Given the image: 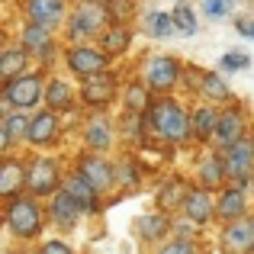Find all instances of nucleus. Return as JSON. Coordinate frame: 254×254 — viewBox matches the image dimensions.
<instances>
[{
  "mask_svg": "<svg viewBox=\"0 0 254 254\" xmlns=\"http://www.w3.org/2000/svg\"><path fill=\"white\" fill-rule=\"evenodd\" d=\"M151 87L145 84V81H138V84H129V90H126V113H148L151 110V103H155V100H151Z\"/></svg>",
  "mask_w": 254,
  "mask_h": 254,
  "instance_id": "cd10ccee",
  "label": "nucleus"
},
{
  "mask_svg": "<svg viewBox=\"0 0 254 254\" xmlns=\"http://www.w3.org/2000/svg\"><path fill=\"white\" fill-rule=\"evenodd\" d=\"M158 254H196V248H193V242L190 238H174V242H168V245H161L158 248Z\"/></svg>",
  "mask_w": 254,
  "mask_h": 254,
  "instance_id": "e433bc0d",
  "label": "nucleus"
},
{
  "mask_svg": "<svg viewBox=\"0 0 254 254\" xmlns=\"http://www.w3.org/2000/svg\"><path fill=\"white\" fill-rule=\"evenodd\" d=\"M222 161H225V174H229L238 187H248L251 168H254V142L242 138V142H235L232 148H222Z\"/></svg>",
  "mask_w": 254,
  "mask_h": 254,
  "instance_id": "0eeeda50",
  "label": "nucleus"
},
{
  "mask_svg": "<svg viewBox=\"0 0 254 254\" xmlns=\"http://www.w3.org/2000/svg\"><path fill=\"white\" fill-rule=\"evenodd\" d=\"M251 64V58L245 55V52H229V55H222V68L225 71H245Z\"/></svg>",
  "mask_w": 254,
  "mask_h": 254,
  "instance_id": "4c0bfd02",
  "label": "nucleus"
},
{
  "mask_svg": "<svg viewBox=\"0 0 254 254\" xmlns=\"http://www.w3.org/2000/svg\"><path fill=\"white\" fill-rule=\"evenodd\" d=\"M110 26V13H106V3H97V0H87L81 3L68 19V39L71 42H87V39L103 36V29Z\"/></svg>",
  "mask_w": 254,
  "mask_h": 254,
  "instance_id": "f03ea898",
  "label": "nucleus"
},
{
  "mask_svg": "<svg viewBox=\"0 0 254 254\" xmlns=\"http://www.w3.org/2000/svg\"><path fill=\"white\" fill-rule=\"evenodd\" d=\"M138 180H142V174H138V164L135 161H119L116 164V184L126 187V190H135Z\"/></svg>",
  "mask_w": 254,
  "mask_h": 254,
  "instance_id": "72a5a7b5",
  "label": "nucleus"
},
{
  "mask_svg": "<svg viewBox=\"0 0 254 254\" xmlns=\"http://www.w3.org/2000/svg\"><path fill=\"white\" fill-rule=\"evenodd\" d=\"M184 199H187L184 180H164V187L158 190V209L171 212V209H177V206H184Z\"/></svg>",
  "mask_w": 254,
  "mask_h": 254,
  "instance_id": "7c9ffc66",
  "label": "nucleus"
},
{
  "mask_svg": "<svg viewBox=\"0 0 254 254\" xmlns=\"http://www.w3.org/2000/svg\"><path fill=\"white\" fill-rule=\"evenodd\" d=\"M42 74H16L10 81H3V103L10 110H32L42 100Z\"/></svg>",
  "mask_w": 254,
  "mask_h": 254,
  "instance_id": "20e7f679",
  "label": "nucleus"
},
{
  "mask_svg": "<svg viewBox=\"0 0 254 254\" xmlns=\"http://www.w3.org/2000/svg\"><path fill=\"white\" fill-rule=\"evenodd\" d=\"M254 245V219L251 216H242L235 222H225L222 229V251H232V254H248Z\"/></svg>",
  "mask_w": 254,
  "mask_h": 254,
  "instance_id": "ddd939ff",
  "label": "nucleus"
},
{
  "mask_svg": "<svg viewBox=\"0 0 254 254\" xmlns=\"http://www.w3.org/2000/svg\"><path fill=\"white\" fill-rule=\"evenodd\" d=\"M145 129L155 132L161 142L168 145H184L193 138V116L184 110V106L177 103V100H155L151 103V110L145 113Z\"/></svg>",
  "mask_w": 254,
  "mask_h": 254,
  "instance_id": "f257e3e1",
  "label": "nucleus"
},
{
  "mask_svg": "<svg viewBox=\"0 0 254 254\" xmlns=\"http://www.w3.org/2000/svg\"><path fill=\"white\" fill-rule=\"evenodd\" d=\"M245 129H248V123H245V113L238 110V106H229V110L219 113V126H216V135H212V142H216L219 148H232L235 142H242V138H245Z\"/></svg>",
  "mask_w": 254,
  "mask_h": 254,
  "instance_id": "9b49d317",
  "label": "nucleus"
},
{
  "mask_svg": "<svg viewBox=\"0 0 254 254\" xmlns=\"http://www.w3.org/2000/svg\"><path fill=\"white\" fill-rule=\"evenodd\" d=\"M39 254H74V251H71V248H68L64 242H45V245H42V251H39Z\"/></svg>",
  "mask_w": 254,
  "mask_h": 254,
  "instance_id": "58836bf2",
  "label": "nucleus"
},
{
  "mask_svg": "<svg viewBox=\"0 0 254 254\" xmlns=\"http://www.w3.org/2000/svg\"><path fill=\"white\" fill-rule=\"evenodd\" d=\"M45 103H49V110H74V103H77V97H74V90H71L64 81H52L49 87H45Z\"/></svg>",
  "mask_w": 254,
  "mask_h": 254,
  "instance_id": "bb28decb",
  "label": "nucleus"
},
{
  "mask_svg": "<svg viewBox=\"0 0 254 254\" xmlns=\"http://www.w3.org/2000/svg\"><path fill=\"white\" fill-rule=\"evenodd\" d=\"M199 93H203L209 103H225V100H232V90L225 87V81L219 74H212V71H203V74H196V81H193Z\"/></svg>",
  "mask_w": 254,
  "mask_h": 254,
  "instance_id": "b1692460",
  "label": "nucleus"
},
{
  "mask_svg": "<svg viewBox=\"0 0 254 254\" xmlns=\"http://www.w3.org/2000/svg\"><path fill=\"white\" fill-rule=\"evenodd\" d=\"M248 254H254V245H251V251H248Z\"/></svg>",
  "mask_w": 254,
  "mask_h": 254,
  "instance_id": "a19ab883",
  "label": "nucleus"
},
{
  "mask_svg": "<svg viewBox=\"0 0 254 254\" xmlns=\"http://www.w3.org/2000/svg\"><path fill=\"white\" fill-rule=\"evenodd\" d=\"M84 138H87V145H90V151H106L113 145V123L106 116H93L90 123H87Z\"/></svg>",
  "mask_w": 254,
  "mask_h": 254,
  "instance_id": "393cba45",
  "label": "nucleus"
},
{
  "mask_svg": "<svg viewBox=\"0 0 254 254\" xmlns=\"http://www.w3.org/2000/svg\"><path fill=\"white\" fill-rule=\"evenodd\" d=\"M180 74H184V68H180L177 58L158 55V58H148V62H145V74L142 77L155 93H168V90H174V84L180 81Z\"/></svg>",
  "mask_w": 254,
  "mask_h": 254,
  "instance_id": "423d86ee",
  "label": "nucleus"
},
{
  "mask_svg": "<svg viewBox=\"0 0 254 254\" xmlns=\"http://www.w3.org/2000/svg\"><path fill=\"white\" fill-rule=\"evenodd\" d=\"M58 129H62V123H58V113L55 110H45V113H36L29 123V135H26V142L29 145H52L58 138Z\"/></svg>",
  "mask_w": 254,
  "mask_h": 254,
  "instance_id": "dca6fc26",
  "label": "nucleus"
},
{
  "mask_svg": "<svg viewBox=\"0 0 254 254\" xmlns=\"http://www.w3.org/2000/svg\"><path fill=\"white\" fill-rule=\"evenodd\" d=\"M10 235L16 238H36L42 232V212H39L36 196H13L6 203V216H3Z\"/></svg>",
  "mask_w": 254,
  "mask_h": 254,
  "instance_id": "7ed1b4c3",
  "label": "nucleus"
},
{
  "mask_svg": "<svg viewBox=\"0 0 254 254\" xmlns=\"http://www.w3.org/2000/svg\"><path fill=\"white\" fill-rule=\"evenodd\" d=\"M62 187L77 199V206L84 209V216H93V212H100V196H103V193H100L81 171H74L71 177H64V184H62Z\"/></svg>",
  "mask_w": 254,
  "mask_h": 254,
  "instance_id": "4468645a",
  "label": "nucleus"
},
{
  "mask_svg": "<svg viewBox=\"0 0 254 254\" xmlns=\"http://www.w3.org/2000/svg\"><path fill=\"white\" fill-rule=\"evenodd\" d=\"M190 116H193V138H196V142H209V138L216 135V126H219V110L209 106V100H206V106L193 110Z\"/></svg>",
  "mask_w": 254,
  "mask_h": 254,
  "instance_id": "5701e85b",
  "label": "nucleus"
},
{
  "mask_svg": "<svg viewBox=\"0 0 254 254\" xmlns=\"http://www.w3.org/2000/svg\"><path fill=\"white\" fill-rule=\"evenodd\" d=\"M106 62H110V55L103 49H90V45H71L68 49V68L77 77H93L106 71Z\"/></svg>",
  "mask_w": 254,
  "mask_h": 254,
  "instance_id": "6e6552de",
  "label": "nucleus"
},
{
  "mask_svg": "<svg viewBox=\"0 0 254 254\" xmlns=\"http://www.w3.org/2000/svg\"><path fill=\"white\" fill-rule=\"evenodd\" d=\"M145 32L155 39H171L177 32V23H174V13H148L145 19Z\"/></svg>",
  "mask_w": 254,
  "mask_h": 254,
  "instance_id": "2f4dec72",
  "label": "nucleus"
},
{
  "mask_svg": "<svg viewBox=\"0 0 254 254\" xmlns=\"http://www.w3.org/2000/svg\"><path fill=\"white\" fill-rule=\"evenodd\" d=\"M29 123H32V116H26L23 110L6 113L3 123H0V148L10 151L16 138H26V135H29Z\"/></svg>",
  "mask_w": 254,
  "mask_h": 254,
  "instance_id": "aec40b11",
  "label": "nucleus"
},
{
  "mask_svg": "<svg viewBox=\"0 0 254 254\" xmlns=\"http://www.w3.org/2000/svg\"><path fill=\"white\" fill-rule=\"evenodd\" d=\"M62 171H58V161L55 158H36V161L29 164V180H26V187H29L32 196H55L58 190H62Z\"/></svg>",
  "mask_w": 254,
  "mask_h": 254,
  "instance_id": "39448f33",
  "label": "nucleus"
},
{
  "mask_svg": "<svg viewBox=\"0 0 254 254\" xmlns=\"http://www.w3.org/2000/svg\"><path fill=\"white\" fill-rule=\"evenodd\" d=\"M77 171H81L100 193H110L113 187H116V164H110L103 155H84L81 161H77Z\"/></svg>",
  "mask_w": 254,
  "mask_h": 254,
  "instance_id": "9d476101",
  "label": "nucleus"
},
{
  "mask_svg": "<svg viewBox=\"0 0 254 254\" xmlns=\"http://www.w3.org/2000/svg\"><path fill=\"white\" fill-rule=\"evenodd\" d=\"M184 216L196 225H206L216 219V199L209 196V187H190L187 190V199H184Z\"/></svg>",
  "mask_w": 254,
  "mask_h": 254,
  "instance_id": "f8f14e48",
  "label": "nucleus"
},
{
  "mask_svg": "<svg viewBox=\"0 0 254 254\" xmlns=\"http://www.w3.org/2000/svg\"><path fill=\"white\" fill-rule=\"evenodd\" d=\"M168 232H171V219H168V212H164V209L145 212V216L135 219V235L142 238V242H161Z\"/></svg>",
  "mask_w": 254,
  "mask_h": 254,
  "instance_id": "412c9836",
  "label": "nucleus"
},
{
  "mask_svg": "<svg viewBox=\"0 0 254 254\" xmlns=\"http://www.w3.org/2000/svg\"><path fill=\"white\" fill-rule=\"evenodd\" d=\"M103 3H106V13H110V23L116 26H123L132 16V0H103Z\"/></svg>",
  "mask_w": 254,
  "mask_h": 254,
  "instance_id": "f704fd0d",
  "label": "nucleus"
},
{
  "mask_svg": "<svg viewBox=\"0 0 254 254\" xmlns=\"http://www.w3.org/2000/svg\"><path fill=\"white\" fill-rule=\"evenodd\" d=\"M199 180H203V187H219L222 180H229V174H225V161L222 155H206L203 161H199Z\"/></svg>",
  "mask_w": 254,
  "mask_h": 254,
  "instance_id": "c85d7f7f",
  "label": "nucleus"
},
{
  "mask_svg": "<svg viewBox=\"0 0 254 254\" xmlns=\"http://www.w3.org/2000/svg\"><path fill=\"white\" fill-rule=\"evenodd\" d=\"M232 3H235V0H203V13L209 19H222V16L232 13Z\"/></svg>",
  "mask_w": 254,
  "mask_h": 254,
  "instance_id": "c9c22d12",
  "label": "nucleus"
},
{
  "mask_svg": "<svg viewBox=\"0 0 254 254\" xmlns=\"http://www.w3.org/2000/svg\"><path fill=\"white\" fill-rule=\"evenodd\" d=\"M26 180H29V168H23L16 158H6L0 168V196H19V187H26Z\"/></svg>",
  "mask_w": 254,
  "mask_h": 254,
  "instance_id": "4be33fe9",
  "label": "nucleus"
},
{
  "mask_svg": "<svg viewBox=\"0 0 254 254\" xmlns=\"http://www.w3.org/2000/svg\"><path fill=\"white\" fill-rule=\"evenodd\" d=\"M174 23H177L180 36H196V16H193L190 3H177L174 6Z\"/></svg>",
  "mask_w": 254,
  "mask_h": 254,
  "instance_id": "473e14b6",
  "label": "nucleus"
},
{
  "mask_svg": "<svg viewBox=\"0 0 254 254\" xmlns=\"http://www.w3.org/2000/svg\"><path fill=\"white\" fill-rule=\"evenodd\" d=\"M238 32H242V36H248V39H254V19H238Z\"/></svg>",
  "mask_w": 254,
  "mask_h": 254,
  "instance_id": "ea45409f",
  "label": "nucleus"
},
{
  "mask_svg": "<svg viewBox=\"0 0 254 254\" xmlns=\"http://www.w3.org/2000/svg\"><path fill=\"white\" fill-rule=\"evenodd\" d=\"M26 16L32 23H42L49 29H55L64 19V0H26Z\"/></svg>",
  "mask_w": 254,
  "mask_h": 254,
  "instance_id": "6ab92c4d",
  "label": "nucleus"
},
{
  "mask_svg": "<svg viewBox=\"0 0 254 254\" xmlns=\"http://www.w3.org/2000/svg\"><path fill=\"white\" fill-rule=\"evenodd\" d=\"M23 49L29 52V55L45 58V62H49V58L55 55L52 29H49V26H42V23H32V19H29V26H23Z\"/></svg>",
  "mask_w": 254,
  "mask_h": 254,
  "instance_id": "2eb2a0df",
  "label": "nucleus"
},
{
  "mask_svg": "<svg viewBox=\"0 0 254 254\" xmlns=\"http://www.w3.org/2000/svg\"><path fill=\"white\" fill-rule=\"evenodd\" d=\"M26 64H29V52L26 49H6L3 52V58H0V77L3 81H10V77H16V74H23L26 71Z\"/></svg>",
  "mask_w": 254,
  "mask_h": 254,
  "instance_id": "c756f323",
  "label": "nucleus"
},
{
  "mask_svg": "<svg viewBox=\"0 0 254 254\" xmlns=\"http://www.w3.org/2000/svg\"><path fill=\"white\" fill-rule=\"evenodd\" d=\"M116 97V77L110 71H100L93 77H84V87H81V100L84 106H93V110H103L106 103H113Z\"/></svg>",
  "mask_w": 254,
  "mask_h": 254,
  "instance_id": "1a4fd4ad",
  "label": "nucleus"
},
{
  "mask_svg": "<svg viewBox=\"0 0 254 254\" xmlns=\"http://www.w3.org/2000/svg\"><path fill=\"white\" fill-rule=\"evenodd\" d=\"M132 45V29L129 26H106L103 36H100V49L106 52V55H123V52H129Z\"/></svg>",
  "mask_w": 254,
  "mask_h": 254,
  "instance_id": "a878e982",
  "label": "nucleus"
},
{
  "mask_svg": "<svg viewBox=\"0 0 254 254\" xmlns=\"http://www.w3.org/2000/svg\"><path fill=\"white\" fill-rule=\"evenodd\" d=\"M81 216H84V209L77 206V199L62 187V190L52 196V222L62 225V229H74V225L81 222Z\"/></svg>",
  "mask_w": 254,
  "mask_h": 254,
  "instance_id": "f3484780",
  "label": "nucleus"
},
{
  "mask_svg": "<svg viewBox=\"0 0 254 254\" xmlns=\"http://www.w3.org/2000/svg\"><path fill=\"white\" fill-rule=\"evenodd\" d=\"M245 212H248V199H245V187H229V190L219 193L216 199V219H222V222H235V219H242Z\"/></svg>",
  "mask_w": 254,
  "mask_h": 254,
  "instance_id": "a211bd4d",
  "label": "nucleus"
}]
</instances>
